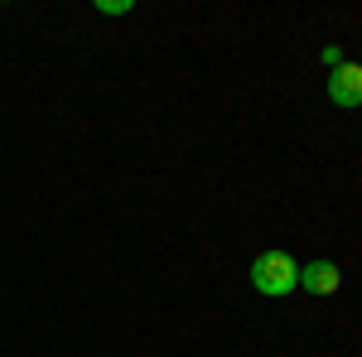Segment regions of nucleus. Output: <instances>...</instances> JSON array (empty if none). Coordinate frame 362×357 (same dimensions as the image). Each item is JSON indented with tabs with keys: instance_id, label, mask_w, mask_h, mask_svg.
<instances>
[{
	"instance_id": "f257e3e1",
	"label": "nucleus",
	"mask_w": 362,
	"mask_h": 357,
	"mask_svg": "<svg viewBox=\"0 0 362 357\" xmlns=\"http://www.w3.org/2000/svg\"><path fill=\"white\" fill-rule=\"evenodd\" d=\"M251 285H256V295L280 300V295L300 290V261H295L290 251H261V256L251 261Z\"/></svg>"
},
{
	"instance_id": "f03ea898",
	"label": "nucleus",
	"mask_w": 362,
	"mask_h": 357,
	"mask_svg": "<svg viewBox=\"0 0 362 357\" xmlns=\"http://www.w3.org/2000/svg\"><path fill=\"white\" fill-rule=\"evenodd\" d=\"M329 102L343 111L362 107V63H338L329 73Z\"/></svg>"
},
{
	"instance_id": "7ed1b4c3",
	"label": "nucleus",
	"mask_w": 362,
	"mask_h": 357,
	"mask_svg": "<svg viewBox=\"0 0 362 357\" xmlns=\"http://www.w3.org/2000/svg\"><path fill=\"white\" fill-rule=\"evenodd\" d=\"M338 285H343L338 261H309V266H300V290H309V295H334Z\"/></svg>"
},
{
	"instance_id": "20e7f679",
	"label": "nucleus",
	"mask_w": 362,
	"mask_h": 357,
	"mask_svg": "<svg viewBox=\"0 0 362 357\" xmlns=\"http://www.w3.org/2000/svg\"><path fill=\"white\" fill-rule=\"evenodd\" d=\"M97 10H102V15H126L131 0H97Z\"/></svg>"
},
{
	"instance_id": "39448f33",
	"label": "nucleus",
	"mask_w": 362,
	"mask_h": 357,
	"mask_svg": "<svg viewBox=\"0 0 362 357\" xmlns=\"http://www.w3.org/2000/svg\"><path fill=\"white\" fill-rule=\"evenodd\" d=\"M324 63H329V73H334L338 63H348V58H343V49H338V44H329V49H324Z\"/></svg>"
}]
</instances>
